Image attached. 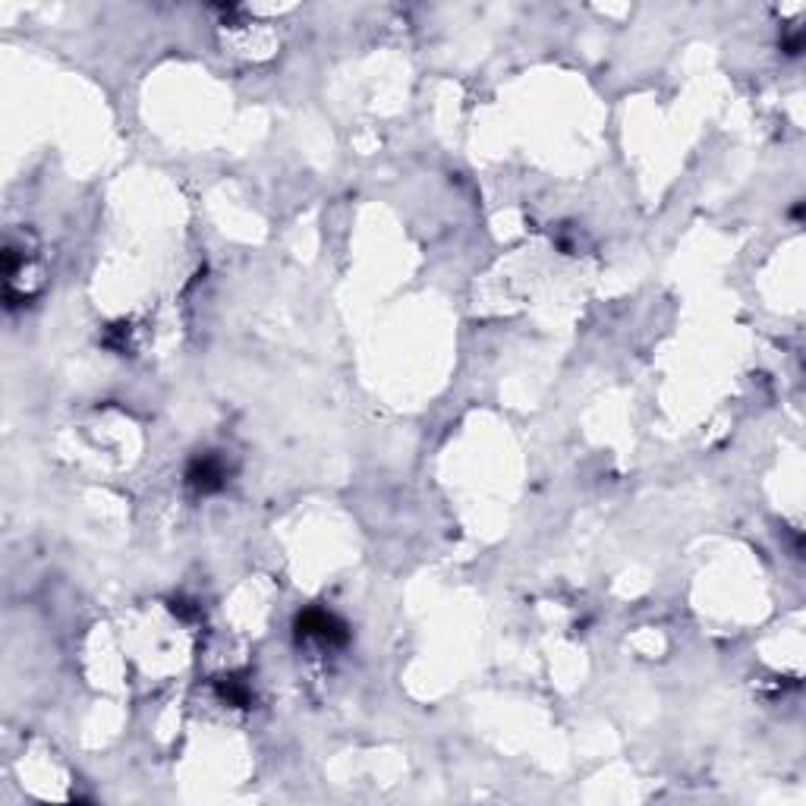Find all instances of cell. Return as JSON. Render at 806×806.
<instances>
[{
  "label": "cell",
  "mask_w": 806,
  "mask_h": 806,
  "mask_svg": "<svg viewBox=\"0 0 806 806\" xmlns=\"http://www.w3.org/2000/svg\"><path fill=\"white\" fill-rule=\"evenodd\" d=\"M296 633L303 636V640H318L325 646H341L347 643V627L334 618L328 611H306L300 614V621H296Z\"/></svg>",
  "instance_id": "obj_1"
},
{
  "label": "cell",
  "mask_w": 806,
  "mask_h": 806,
  "mask_svg": "<svg viewBox=\"0 0 806 806\" xmlns=\"http://www.w3.org/2000/svg\"><path fill=\"white\" fill-rule=\"evenodd\" d=\"M224 479H227L224 463L218 457H211V454L196 457L193 466H189V473H186V482L193 485L196 492H202V495L224 489Z\"/></svg>",
  "instance_id": "obj_2"
}]
</instances>
